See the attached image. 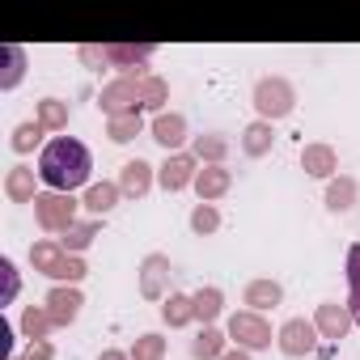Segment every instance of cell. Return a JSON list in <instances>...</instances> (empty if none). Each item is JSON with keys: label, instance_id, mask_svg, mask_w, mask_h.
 <instances>
[{"label": "cell", "instance_id": "15", "mask_svg": "<svg viewBox=\"0 0 360 360\" xmlns=\"http://www.w3.org/2000/svg\"><path fill=\"white\" fill-rule=\"evenodd\" d=\"M301 169H305L309 178H322V183H330V178L339 174V153H335L330 144L314 140V144L301 148Z\"/></svg>", "mask_w": 360, "mask_h": 360}, {"label": "cell", "instance_id": "6", "mask_svg": "<svg viewBox=\"0 0 360 360\" xmlns=\"http://www.w3.org/2000/svg\"><path fill=\"white\" fill-rule=\"evenodd\" d=\"M98 106H102L106 119L144 110V106H140V81H136V77H115V81H106L102 94H98Z\"/></svg>", "mask_w": 360, "mask_h": 360}, {"label": "cell", "instance_id": "22", "mask_svg": "<svg viewBox=\"0 0 360 360\" xmlns=\"http://www.w3.org/2000/svg\"><path fill=\"white\" fill-rule=\"evenodd\" d=\"M191 153L200 157V165H225L229 140L221 131H200V136H191Z\"/></svg>", "mask_w": 360, "mask_h": 360}, {"label": "cell", "instance_id": "25", "mask_svg": "<svg viewBox=\"0 0 360 360\" xmlns=\"http://www.w3.org/2000/svg\"><path fill=\"white\" fill-rule=\"evenodd\" d=\"M229 352V335L221 330V326H204L200 335H195V343H191V356L195 360H221Z\"/></svg>", "mask_w": 360, "mask_h": 360}, {"label": "cell", "instance_id": "24", "mask_svg": "<svg viewBox=\"0 0 360 360\" xmlns=\"http://www.w3.org/2000/svg\"><path fill=\"white\" fill-rule=\"evenodd\" d=\"M191 301H195V322H204V326H212V322L225 314V292H221L217 284L195 288V292H191Z\"/></svg>", "mask_w": 360, "mask_h": 360}, {"label": "cell", "instance_id": "13", "mask_svg": "<svg viewBox=\"0 0 360 360\" xmlns=\"http://www.w3.org/2000/svg\"><path fill=\"white\" fill-rule=\"evenodd\" d=\"M153 183H157V169H153L144 157L123 161V169H119V191H123L127 200H144V195L153 191Z\"/></svg>", "mask_w": 360, "mask_h": 360}, {"label": "cell", "instance_id": "39", "mask_svg": "<svg viewBox=\"0 0 360 360\" xmlns=\"http://www.w3.org/2000/svg\"><path fill=\"white\" fill-rule=\"evenodd\" d=\"M98 360H131V352H123V347H106V352H98Z\"/></svg>", "mask_w": 360, "mask_h": 360}, {"label": "cell", "instance_id": "34", "mask_svg": "<svg viewBox=\"0 0 360 360\" xmlns=\"http://www.w3.org/2000/svg\"><path fill=\"white\" fill-rule=\"evenodd\" d=\"M131 360H165V339H161L157 330L140 335V339L131 343Z\"/></svg>", "mask_w": 360, "mask_h": 360}, {"label": "cell", "instance_id": "8", "mask_svg": "<svg viewBox=\"0 0 360 360\" xmlns=\"http://www.w3.org/2000/svg\"><path fill=\"white\" fill-rule=\"evenodd\" d=\"M195 174H200V157L195 153H169L161 165H157V187L161 191H187V187H195Z\"/></svg>", "mask_w": 360, "mask_h": 360}, {"label": "cell", "instance_id": "14", "mask_svg": "<svg viewBox=\"0 0 360 360\" xmlns=\"http://www.w3.org/2000/svg\"><path fill=\"white\" fill-rule=\"evenodd\" d=\"M314 326H318V335H322V339L339 343V339H347V330H352L356 322H352L347 305H339V301H322V305L314 309Z\"/></svg>", "mask_w": 360, "mask_h": 360}, {"label": "cell", "instance_id": "7", "mask_svg": "<svg viewBox=\"0 0 360 360\" xmlns=\"http://www.w3.org/2000/svg\"><path fill=\"white\" fill-rule=\"evenodd\" d=\"M169 276H174L169 255H161V250L144 255V259H140V271H136V280H140V297H144V301H165V297L174 292V288H169Z\"/></svg>", "mask_w": 360, "mask_h": 360}, {"label": "cell", "instance_id": "27", "mask_svg": "<svg viewBox=\"0 0 360 360\" xmlns=\"http://www.w3.org/2000/svg\"><path fill=\"white\" fill-rule=\"evenodd\" d=\"M22 339L26 343H39V339H47L51 330H56V322H51V314H47V305H26V314H22Z\"/></svg>", "mask_w": 360, "mask_h": 360}, {"label": "cell", "instance_id": "33", "mask_svg": "<svg viewBox=\"0 0 360 360\" xmlns=\"http://www.w3.org/2000/svg\"><path fill=\"white\" fill-rule=\"evenodd\" d=\"M217 229H221V212H217V204H195V208H191V233L212 238Z\"/></svg>", "mask_w": 360, "mask_h": 360}, {"label": "cell", "instance_id": "12", "mask_svg": "<svg viewBox=\"0 0 360 360\" xmlns=\"http://www.w3.org/2000/svg\"><path fill=\"white\" fill-rule=\"evenodd\" d=\"M47 314H51V322L56 326H72L77 318H81V305H85V297H81V288L77 284H56L51 292H47Z\"/></svg>", "mask_w": 360, "mask_h": 360}, {"label": "cell", "instance_id": "9", "mask_svg": "<svg viewBox=\"0 0 360 360\" xmlns=\"http://www.w3.org/2000/svg\"><path fill=\"white\" fill-rule=\"evenodd\" d=\"M153 43H102V56H106V64L110 68H119L123 77H136V81H144L148 72V60H153Z\"/></svg>", "mask_w": 360, "mask_h": 360}, {"label": "cell", "instance_id": "36", "mask_svg": "<svg viewBox=\"0 0 360 360\" xmlns=\"http://www.w3.org/2000/svg\"><path fill=\"white\" fill-rule=\"evenodd\" d=\"M343 276H347V297H360V242H356V246L347 250Z\"/></svg>", "mask_w": 360, "mask_h": 360}, {"label": "cell", "instance_id": "19", "mask_svg": "<svg viewBox=\"0 0 360 360\" xmlns=\"http://www.w3.org/2000/svg\"><path fill=\"white\" fill-rule=\"evenodd\" d=\"M242 301L255 309V314H267V309H276L280 301H284V288H280V280H250L246 288H242Z\"/></svg>", "mask_w": 360, "mask_h": 360}, {"label": "cell", "instance_id": "3", "mask_svg": "<svg viewBox=\"0 0 360 360\" xmlns=\"http://www.w3.org/2000/svg\"><path fill=\"white\" fill-rule=\"evenodd\" d=\"M250 102H255V115H259V119L276 123V119H288V115L297 110V89H292L288 77H259Z\"/></svg>", "mask_w": 360, "mask_h": 360}, {"label": "cell", "instance_id": "5", "mask_svg": "<svg viewBox=\"0 0 360 360\" xmlns=\"http://www.w3.org/2000/svg\"><path fill=\"white\" fill-rule=\"evenodd\" d=\"M77 208H81V200H72V195H64V191H43V195L34 200V221H39V229H47V233H68V229L77 225Z\"/></svg>", "mask_w": 360, "mask_h": 360}, {"label": "cell", "instance_id": "35", "mask_svg": "<svg viewBox=\"0 0 360 360\" xmlns=\"http://www.w3.org/2000/svg\"><path fill=\"white\" fill-rule=\"evenodd\" d=\"M0 276H5V297H0V305H13V301H18V292H22V280H18L13 259H0Z\"/></svg>", "mask_w": 360, "mask_h": 360}, {"label": "cell", "instance_id": "29", "mask_svg": "<svg viewBox=\"0 0 360 360\" xmlns=\"http://www.w3.org/2000/svg\"><path fill=\"white\" fill-rule=\"evenodd\" d=\"M5 72H0V89H18L22 85V77H26V47H18V43H9L5 51Z\"/></svg>", "mask_w": 360, "mask_h": 360}, {"label": "cell", "instance_id": "4", "mask_svg": "<svg viewBox=\"0 0 360 360\" xmlns=\"http://www.w3.org/2000/svg\"><path fill=\"white\" fill-rule=\"evenodd\" d=\"M225 335H229V343L242 347V352H263V347H271V339H276L271 322H267L263 314H255V309H238V314H229Z\"/></svg>", "mask_w": 360, "mask_h": 360}, {"label": "cell", "instance_id": "28", "mask_svg": "<svg viewBox=\"0 0 360 360\" xmlns=\"http://www.w3.org/2000/svg\"><path fill=\"white\" fill-rule=\"evenodd\" d=\"M165 102H169V81L165 77H144L140 81V106L153 110V115H165Z\"/></svg>", "mask_w": 360, "mask_h": 360}, {"label": "cell", "instance_id": "20", "mask_svg": "<svg viewBox=\"0 0 360 360\" xmlns=\"http://www.w3.org/2000/svg\"><path fill=\"white\" fill-rule=\"evenodd\" d=\"M34 174L39 169H30V165H13L9 174H5V195L13 200V204H34L43 191L34 187Z\"/></svg>", "mask_w": 360, "mask_h": 360}, {"label": "cell", "instance_id": "41", "mask_svg": "<svg viewBox=\"0 0 360 360\" xmlns=\"http://www.w3.org/2000/svg\"><path fill=\"white\" fill-rule=\"evenodd\" d=\"M221 360H250V352H242V347H229V352H225Z\"/></svg>", "mask_w": 360, "mask_h": 360}, {"label": "cell", "instance_id": "21", "mask_svg": "<svg viewBox=\"0 0 360 360\" xmlns=\"http://www.w3.org/2000/svg\"><path fill=\"white\" fill-rule=\"evenodd\" d=\"M271 144H276V123L255 119V123L242 127V153H246V157H267Z\"/></svg>", "mask_w": 360, "mask_h": 360}, {"label": "cell", "instance_id": "11", "mask_svg": "<svg viewBox=\"0 0 360 360\" xmlns=\"http://www.w3.org/2000/svg\"><path fill=\"white\" fill-rule=\"evenodd\" d=\"M148 136L165 148V153H183V144L191 140L187 131V115H178V110H165V115H153L148 123Z\"/></svg>", "mask_w": 360, "mask_h": 360}, {"label": "cell", "instance_id": "2", "mask_svg": "<svg viewBox=\"0 0 360 360\" xmlns=\"http://www.w3.org/2000/svg\"><path fill=\"white\" fill-rule=\"evenodd\" d=\"M30 267L43 271V276L56 280V284H81V280L89 276V263H85L81 255H68L56 238H43V242L30 246Z\"/></svg>", "mask_w": 360, "mask_h": 360}, {"label": "cell", "instance_id": "37", "mask_svg": "<svg viewBox=\"0 0 360 360\" xmlns=\"http://www.w3.org/2000/svg\"><path fill=\"white\" fill-rule=\"evenodd\" d=\"M13 360H56V347L47 339H39V343H26V352L13 356Z\"/></svg>", "mask_w": 360, "mask_h": 360}, {"label": "cell", "instance_id": "10", "mask_svg": "<svg viewBox=\"0 0 360 360\" xmlns=\"http://www.w3.org/2000/svg\"><path fill=\"white\" fill-rule=\"evenodd\" d=\"M318 326H314V318H288L280 330H276V347L288 356V360H305L314 347H318Z\"/></svg>", "mask_w": 360, "mask_h": 360}, {"label": "cell", "instance_id": "17", "mask_svg": "<svg viewBox=\"0 0 360 360\" xmlns=\"http://www.w3.org/2000/svg\"><path fill=\"white\" fill-rule=\"evenodd\" d=\"M356 200H360V187H356V178H352V174H335L330 183H326L322 204H326L330 212H352V208H356Z\"/></svg>", "mask_w": 360, "mask_h": 360}, {"label": "cell", "instance_id": "32", "mask_svg": "<svg viewBox=\"0 0 360 360\" xmlns=\"http://www.w3.org/2000/svg\"><path fill=\"white\" fill-rule=\"evenodd\" d=\"M9 144H13V153H34V148L43 144V123H39V119L18 123V127H13V136H9Z\"/></svg>", "mask_w": 360, "mask_h": 360}, {"label": "cell", "instance_id": "40", "mask_svg": "<svg viewBox=\"0 0 360 360\" xmlns=\"http://www.w3.org/2000/svg\"><path fill=\"white\" fill-rule=\"evenodd\" d=\"M343 305H347V314H352V322H356V326H360V297H347V301H343Z\"/></svg>", "mask_w": 360, "mask_h": 360}, {"label": "cell", "instance_id": "38", "mask_svg": "<svg viewBox=\"0 0 360 360\" xmlns=\"http://www.w3.org/2000/svg\"><path fill=\"white\" fill-rule=\"evenodd\" d=\"M77 56H81V64H106V56H102V47H81Z\"/></svg>", "mask_w": 360, "mask_h": 360}, {"label": "cell", "instance_id": "16", "mask_svg": "<svg viewBox=\"0 0 360 360\" xmlns=\"http://www.w3.org/2000/svg\"><path fill=\"white\" fill-rule=\"evenodd\" d=\"M229 187H233V169H225V165H200V174H195L200 204H217L221 195H229Z\"/></svg>", "mask_w": 360, "mask_h": 360}, {"label": "cell", "instance_id": "18", "mask_svg": "<svg viewBox=\"0 0 360 360\" xmlns=\"http://www.w3.org/2000/svg\"><path fill=\"white\" fill-rule=\"evenodd\" d=\"M119 200H123V191H119V183H89L85 187V200H81V208L89 212V217H106V212H115L119 208Z\"/></svg>", "mask_w": 360, "mask_h": 360}, {"label": "cell", "instance_id": "23", "mask_svg": "<svg viewBox=\"0 0 360 360\" xmlns=\"http://www.w3.org/2000/svg\"><path fill=\"white\" fill-rule=\"evenodd\" d=\"M161 322L165 326H191L195 322V301H191V292H169L165 301H161Z\"/></svg>", "mask_w": 360, "mask_h": 360}, {"label": "cell", "instance_id": "1", "mask_svg": "<svg viewBox=\"0 0 360 360\" xmlns=\"http://www.w3.org/2000/svg\"><path fill=\"white\" fill-rule=\"evenodd\" d=\"M89 169H94V157L81 140L72 136H56L51 144H43L39 153V183H47V191H64L72 195L77 187L89 183Z\"/></svg>", "mask_w": 360, "mask_h": 360}, {"label": "cell", "instance_id": "30", "mask_svg": "<svg viewBox=\"0 0 360 360\" xmlns=\"http://www.w3.org/2000/svg\"><path fill=\"white\" fill-rule=\"evenodd\" d=\"M34 119L43 123V131H64V127H68V102H60V98H43L39 110H34Z\"/></svg>", "mask_w": 360, "mask_h": 360}, {"label": "cell", "instance_id": "31", "mask_svg": "<svg viewBox=\"0 0 360 360\" xmlns=\"http://www.w3.org/2000/svg\"><path fill=\"white\" fill-rule=\"evenodd\" d=\"M144 131V110H136V115H119V119H106V136L115 140V144H127V140H136Z\"/></svg>", "mask_w": 360, "mask_h": 360}, {"label": "cell", "instance_id": "26", "mask_svg": "<svg viewBox=\"0 0 360 360\" xmlns=\"http://www.w3.org/2000/svg\"><path fill=\"white\" fill-rule=\"evenodd\" d=\"M98 233H102V221H98V217H89V221H77V225L60 238V246H64L68 255H85V250L94 246V238H98Z\"/></svg>", "mask_w": 360, "mask_h": 360}]
</instances>
